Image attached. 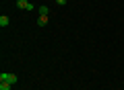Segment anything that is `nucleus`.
Segmentation results:
<instances>
[{
    "label": "nucleus",
    "instance_id": "f257e3e1",
    "mask_svg": "<svg viewBox=\"0 0 124 90\" xmlns=\"http://www.w3.org/2000/svg\"><path fill=\"white\" fill-rule=\"evenodd\" d=\"M0 82L15 84V82H17V76H15V74H8V72H2V74H0Z\"/></svg>",
    "mask_w": 124,
    "mask_h": 90
},
{
    "label": "nucleus",
    "instance_id": "f03ea898",
    "mask_svg": "<svg viewBox=\"0 0 124 90\" xmlns=\"http://www.w3.org/2000/svg\"><path fill=\"white\" fill-rule=\"evenodd\" d=\"M17 6H19L21 10H33V4L27 2V0H17Z\"/></svg>",
    "mask_w": 124,
    "mask_h": 90
},
{
    "label": "nucleus",
    "instance_id": "7ed1b4c3",
    "mask_svg": "<svg viewBox=\"0 0 124 90\" xmlns=\"http://www.w3.org/2000/svg\"><path fill=\"white\" fill-rule=\"evenodd\" d=\"M8 23H10V18H8V17H4V14L0 17V27H8Z\"/></svg>",
    "mask_w": 124,
    "mask_h": 90
},
{
    "label": "nucleus",
    "instance_id": "20e7f679",
    "mask_svg": "<svg viewBox=\"0 0 124 90\" xmlns=\"http://www.w3.org/2000/svg\"><path fill=\"white\" fill-rule=\"evenodd\" d=\"M37 12H39V17H48L50 8H48V6H39V10H37Z\"/></svg>",
    "mask_w": 124,
    "mask_h": 90
},
{
    "label": "nucleus",
    "instance_id": "39448f33",
    "mask_svg": "<svg viewBox=\"0 0 124 90\" xmlns=\"http://www.w3.org/2000/svg\"><path fill=\"white\" fill-rule=\"evenodd\" d=\"M37 25H39V27H46V25H48V17H39V18H37Z\"/></svg>",
    "mask_w": 124,
    "mask_h": 90
},
{
    "label": "nucleus",
    "instance_id": "423d86ee",
    "mask_svg": "<svg viewBox=\"0 0 124 90\" xmlns=\"http://www.w3.org/2000/svg\"><path fill=\"white\" fill-rule=\"evenodd\" d=\"M10 86L13 84H8V82H0V90H10Z\"/></svg>",
    "mask_w": 124,
    "mask_h": 90
},
{
    "label": "nucleus",
    "instance_id": "0eeeda50",
    "mask_svg": "<svg viewBox=\"0 0 124 90\" xmlns=\"http://www.w3.org/2000/svg\"><path fill=\"white\" fill-rule=\"evenodd\" d=\"M56 2H58L60 6H64V4H66V0H56Z\"/></svg>",
    "mask_w": 124,
    "mask_h": 90
}]
</instances>
